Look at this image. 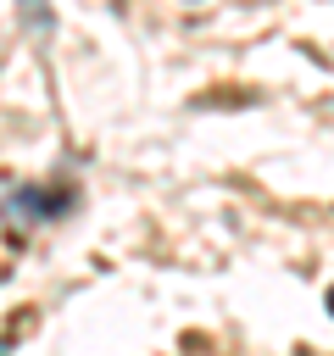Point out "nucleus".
<instances>
[{
  "instance_id": "nucleus-1",
  "label": "nucleus",
  "mask_w": 334,
  "mask_h": 356,
  "mask_svg": "<svg viewBox=\"0 0 334 356\" xmlns=\"http://www.w3.org/2000/svg\"><path fill=\"white\" fill-rule=\"evenodd\" d=\"M72 206H78L72 184H17L0 200V222L11 234H28V228H45V222H61Z\"/></svg>"
},
{
  "instance_id": "nucleus-2",
  "label": "nucleus",
  "mask_w": 334,
  "mask_h": 356,
  "mask_svg": "<svg viewBox=\"0 0 334 356\" xmlns=\"http://www.w3.org/2000/svg\"><path fill=\"white\" fill-rule=\"evenodd\" d=\"M17 17H22V28H28L33 39H50V33H56V11H50V0H17Z\"/></svg>"
},
{
  "instance_id": "nucleus-3",
  "label": "nucleus",
  "mask_w": 334,
  "mask_h": 356,
  "mask_svg": "<svg viewBox=\"0 0 334 356\" xmlns=\"http://www.w3.org/2000/svg\"><path fill=\"white\" fill-rule=\"evenodd\" d=\"M328 312H334V289H328Z\"/></svg>"
}]
</instances>
